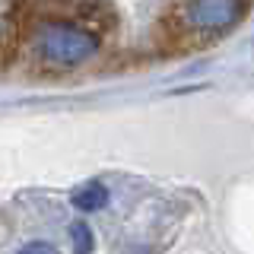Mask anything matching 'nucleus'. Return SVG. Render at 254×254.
Wrapping results in <instances>:
<instances>
[{
    "mask_svg": "<svg viewBox=\"0 0 254 254\" xmlns=\"http://www.w3.org/2000/svg\"><path fill=\"white\" fill-rule=\"evenodd\" d=\"M29 61L45 73H70L102 51V35L67 13H42L26 29Z\"/></svg>",
    "mask_w": 254,
    "mask_h": 254,
    "instance_id": "nucleus-2",
    "label": "nucleus"
},
{
    "mask_svg": "<svg viewBox=\"0 0 254 254\" xmlns=\"http://www.w3.org/2000/svg\"><path fill=\"white\" fill-rule=\"evenodd\" d=\"M70 238H73V248L76 251H92L95 248V238H92L89 226H86L83 219H76L73 226H70Z\"/></svg>",
    "mask_w": 254,
    "mask_h": 254,
    "instance_id": "nucleus-4",
    "label": "nucleus"
},
{
    "mask_svg": "<svg viewBox=\"0 0 254 254\" xmlns=\"http://www.w3.org/2000/svg\"><path fill=\"white\" fill-rule=\"evenodd\" d=\"M22 251H54L51 245H45V242H32V245H26Z\"/></svg>",
    "mask_w": 254,
    "mask_h": 254,
    "instance_id": "nucleus-5",
    "label": "nucleus"
},
{
    "mask_svg": "<svg viewBox=\"0 0 254 254\" xmlns=\"http://www.w3.org/2000/svg\"><path fill=\"white\" fill-rule=\"evenodd\" d=\"M254 10V0H172L153 26V48L181 58L232 35Z\"/></svg>",
    "mask_w": 254,
    "mask_h": 254,
    "instance_id": "nucleus-1",
    "label": "nucleus"
},
{
    "mask_svg": "<svg viewBox=\"0 0 254 254\" xmlns=\"http://www.w3.org/2000/svg\"><path fill=\"white\" fill-rule=\"evenodd\" d=\"M70 200L79 213H92V210H102V206H108V188L102 185V181H89V185L76 188L73 194H70Z\"/></svg>",
    "mask_w": 254,
    "mask_h": 254,
    "instance_id": "nucleus-3",
    "label": "nucleus"
}]
</instances>
